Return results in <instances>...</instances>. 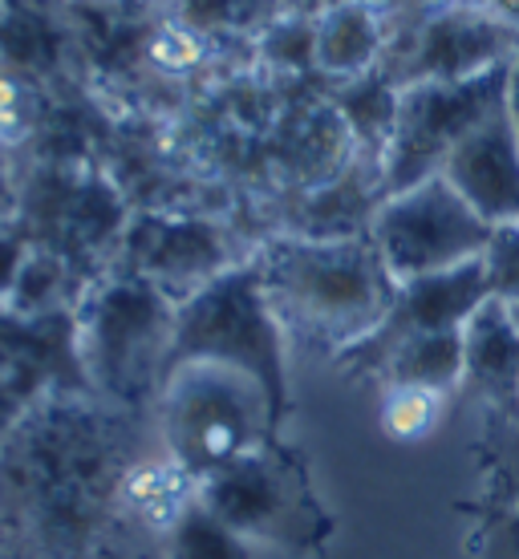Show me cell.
Returning a JSON list of instances; mask_svg holds the SVG:
<instances>
[{
    "label": "cell",
    "instance_id": "obj_20",
    "mask_svg": "<svg viewBox=\"0 0 519 559\" xmlns=\"http://www.w3.org/2000/svg\"><path fill=\"white\" fill-rule=\"evenodd\" d=\"M450 393L422 390V385H381L378 426L398 447H418L447 421Z\"/></svg>",
    "mask_w": 519,
    "mask_h": 559
},
{
    "label": "cell",
    "instance_id": "obj_3",
    "mask_svg": "<svg viewBox=\"0 0 519 559\" xmlns=\"http://www.w3.org/2000/svg\"><path fill=\"white\" fill-rule=\"evenodd\" d=\"M187 361H215L248 373L264 390L276 430H284V421L293 418L288 329L272 308L256 260L232 264L175 308V345L167 373Z\"/></svg>",
    "mask_w": 519,
    "mask_h": 559
},
{
    "label": "cell",
    "instance_id": "obj_31",
    "mask_svg": "<svg viewBox=\"0 0 519 559\" xmlns=\"http://www.w3.org/2000/svg\"><path fill=\"white\" fill-rule=\"evenodd\" d=\"M487 4H492L495 13L504 16L507 25H511L519 33V0H487Z\"/></svg>",
    "mask_w": 519,
    "mask_h": 559
},
{
    "label": "cell",
    "instance_id": "obj_17",
    "mask_svg": "<svg viewBox=\"0 0 519 559\" xmlns=\"http://www.w3.org/2000/svg\"><path fill=\"white\" fill-rule=\"evenodd\" d=\"M398 98H402V85L386 73V66L362 73V78H350V82H338L333 110L341 114L345 130L353 134L357 158L374 163L378 170L386 151H390L393 122H398Z\"/></svg>",
    "mask_w": 519,
    "mask_h": 559
},
{
    "label": "cell",
    "instance_id": "obj_27",
    "mask_svg": "<svg viewBox=\"0 0 519 559\" xmlns=\"http://www.w3.org/2000/svg\"><path fill=\"white\" fill-rule=\"evenodd\" d=\"M33 248H37V239H33V231H28V224L21 219V215H13V219L0 224V312L9 308L16 276H21L25 260L33 255Z\"/></svg>",
    "mask_w": 519,
    "mask_h": 559
},
{
    "label": "cell",
    "instance_id": "obj_10",
    "mask_svg": "<svg viewBox=\"0 0 519 559\" xmlns=\"http://www.w3.org/2000/svg\"><path fill=\"white\" fill-rule=\"evenodd\" d=\"M492 276H487V260H467L459 267H447V272H430V276H414L398 284V296H393L390 312L381 317V324L369 336H362L357 345L341 349L333 357L345 378L353 381H369L374 369L386 353L406 341V336L418 333H443V329H463L475 308L483 300H492Z\"/></svg>",
    "mask_w": 519,
    "mask_h": 559
},
{
    "label": "cell",
    "instance_id": "obj_29",
    "mask_svg": "<svg viewBox=\"0 0 519 559\" xmlns=\"http://www.w3.org/2000/svg\"><path fill=\"white\" fill-rule=\"evenodd\" d=\"M338 4H345V0H284V13L317 21V16H325L329 9H338Z\"/></svg>",
    "mask_w": 519,
    "mask_h": 559
},
{
    "label": "cell",
    "instance_id": "obj_32",
    "mask_svg": "<svg viewBox=\"0 0 519 559\" xmlns=\"http://www.w3.org/2000/svg\"><path fill=\"white\" fill-rule=\"evenodd\" d=\"M507 106H511V118L519 127V57L511 61V82H507Z\"/></svg>",
    "mask_w": 519,
    "mask_h": 559
},
{
    "label": "cell",
    "instance_id": "obj_18",
    "mask_svg": "<svg viewBox=\"0 0 519 559\" xmlns=\"http://www.w3.org/2000/svg\"><path fill=\"white\" fill-rule=\"evenodd\" d=\"M82 280L73 272L70 255L54 252V248H33V255L25 260L21 276H16V288L9 296V312H21V317H42V312H61V308H78L82 305Z\"/></svg>",
    "mask_w": 519,
    "mask_h": 559
},
{
    "label": "cell",
    "instance_id": "obj_33",
    "mask_svg": "<svg viewBox=\"0 0 519 559\" xmlns=\"http://www.w3.org/2000/svg\"><path fill=\"white\" fill-rule=\"evenodd\" d=\"M511 308H516V321H519V305H511Z\"/></svg>",
    "mask_w": 519,
    "mask_h": 559
},
{
    "label": "cell",
    "instance_id": "obj_2",
    "mask_svg": "<svg viewBox=\"0 0 519 559\" xmlns=\"http://www.w3.org/2000/svg\"><path fill=\"white\" fill-rule=\"evenodd\" d=\"M272 308L288 336L338 357L381 324L398 280L365 236H281L256 255Z\"/></svg>",
    "mask_w": 519,
    "mask_h": 559
},
{
    "label": "cell",
    "instance_id": "obj_23",
    "mask_svg": "<svg viewBox=\"0 0 519 559\" xmlns=\"http://www.w3.org/2000/svg\"><path fill=\"white\" fill-rule=\"evenodd\" d=\"M483 503H519V426H483L475 442Z\"/></svg>",
    "mask_w": 519,
    "mask_h": 559
},
{
    "label": "cell",
    "instance_id": "obj_1",
    "mask_svg": "<svg viewBox=\"0 0 519 559\" xmlns=\"http://www.w3.org/2000/svg\"><path fill=\"white\" fill-rule=\"evenodd\" d=\"M158 447L155 409L70 390L37 397L0 447V559H167V539L122 495Z\"/></svg>",
    "mask_w": 519,
    "mask_h": 559
},
{
    "label": "cell",
    "instance_id": "obj_16",
    "mask_svg": "<svg viewBox=\"0 0 519 559\" xmlns=\"http://www.w3.org/2000/svg\"><path fill=\"white\" fill-rule=\"evenodd\" d=\"M463 329H443V333H418L398 341L374 369V385H422L438 393H463Z\"/></svg>",
    "mask_w": 519,
    "mask_h": 559
},
{
    "label": "cell",
    "instance_id": "obj_9",
    "mask_svg": "<svg viewBox=\"0 0 519 559\" xmlns=\"http://www.w3.org/2000/svg\"><path fill=\"white\" fill-rule=\"evenodd\" d=\"M519 57V33L487 0H455L418 25L390 33L381 66L398 85L467 82L479 73L511 66Z\"/></svg>",
    "mask_w": 519,
    "mask_h": 559
},
{
    "label": "cell",
    "instance_id": "obj_12",
    "mask_svg": "<svg viewBox=\"0 0 519 559\" xmlns=\"http://www.w3.org/2000/svg\"><path fill=\"white\" fill-rule=\"evenodd\" d=\"M443 175L492 227L519 224V127L507 98L450 151Z\"/></svg>",
    "mask_w": 519,
    "mask_h": 559
},
{
    "label": "cell",
    "instance_id": "obj_15",
    "mask_svg": "<svg viewBox=\"0 0 519 559\" xmlns=\"http://www.w3.org/2000/svg\"><path fill=\"white\" fill-rule=\"evenodd\" d=\"M390 45V28L365 0H345L317 16V70L333 82H350L378 70Z\"/></svg>",
    "mask_w": 519,
    "mask_h": 559
},
{
    "label": "cell",
    "instance_id": "obj_19",
    "mask_svg": "<svg viewBox=\"0 0 519 559\" xmlns=\"http://www.w3.org/2000/svg\"><path fill=\"white\" fill-rule=\"evenodd\" d=\"M167 559H293V556L244 539L232 527H224L215 515H208L203 503H196L182 515L179 527L167 535Z\"/></svg>",
    "mask_w": 519,
    "mask_h": 559
},
{
    "label": "cell",
    "instance_id": "obj_30",
    "mask_svg": "<svg viewBox=\"0 0 519 559\" xmlns=\"http://www.w3.org/2000/svg\"><path fill=\"white\" fill-rule=\"evenodd\" d=\"M13 215H21V195H16L13 179L4 175V167H0V224L13 219Z\"/></svg>",
    "mask_w": 519,
    "mask_h": 559
},
{
    "label": "cell",
    "instance_id": "obj_11",
    "mask_svg": "<svg viewBox=\"0 0 519 559\" xmlns=\"http://www.w3.org/2000/svg\"><path fill=\"white\" fill-rule=\"evenodd\" d=\"M122 248L127 272L151 280L175 305L232 267L220 231L199 219H139L127 227Z\"/></svg>",
    "mask_w": 519,
    "mask_h": 559
},
{
    "label": "cell",
    "instance_id": "obj_28",
    "mask_svg": "<svg viewBox=\"0 0 519 559\" xmlns=\"http://www.w3.org/2000/svg\"><path fill=\"white\" fill-rule=\"evenodd\" d=\"M37 397H45V393L28 390L25 381H16L13 373L0 369V447L13 438V430L25 421L28 409L37 406Z\"/></svg>",
    "mask_w": 519,
    "mask_h": 559
},
{
    "label": "cell",
    "instance_id": "obj_8",
    "mask_svg": "<svg viewBox=\"0 0 519 559\" xmlns=\"http://www.w3.org/2000/svg\"><path fill=\"white\" fill-rule=\"evenodd\" d=\"M511 66L479 73L467 82H414L402 85L390 151L381 158V191H406L414 182L443 175L450 151L483 122L495 102L507 98Z\"/></svg>",
    "mask_w": 519,
    "mask_h": 559
},
{
    "label": "cell",
    "instance_id": "obj_22",
    "mask_svg": "<svg viewBox=\"0 0 519 559\" xmlns=\"http://www.w3.org/2000/svg\"><path fill=\"white\" fill-rule=\"evenodd\" d=\"M455 515L467 519V551L475 559H519V503L459 499Z\"/></svg>",
    "mask_w": 519,
    "mask_h": 559
},
{
    "label": "cell",
    "instance_id": "obj_26",
    "mask_svg": "<svg viewBox=\"0 0 519 559\" xmlns=\"http://www.w3.org/2000/svg\"><path fill=\"white\" fill-rule=\"evenodd\" d=\"M487 276H492V293L507 305H519V224L495 227L492 243H487Z\"/></svg>",
    "mask_w": 519,
    "mask_h": 559
},
{
    "label": "cell",
    "instance_id": "obj_25",
    "mask_svg": "<svg viewBox=\"0 0 519 559\" xmlns=\"http://www.w3.org/2000/svg\"><path fill=\"white\" fill-rule=\"evenodd\" d=\"M37 122V98L13 70H0V146H21Z\"/></svg>",
    "mask_w": 519,
    "mask_h": 559
},
{
    "label": "cell",
    "instance_id": "obj_14",
    "mask_svg": "<svg viewBox=\"0 0 519 559\" xmlns=\"http://www.w3.org/2000/svg\"><path fill=\"white\" fill-rule=\"evenodd\" d=\"M463 393L483 409V426H519V321L516 308L492 296L463 324Z\"/></svg>",
    "mask_w": 519,
    "mask_h": 559
},
{
    "label": "cell",
    "instance_id": "obj_7",
    "mask_svg": "<svg viewBox=\"0 0 519 559\" xmlns=\"http://www.w3.org/2000/svg\"><path fill=\"white\" fill-rule=\"evenodd\" d=\"M492 236L495 227L450 187L447 175H430L386 195L369 224V239L398 284L479 260Z\"/></svg>",
    "mask_w": 519,
    "mask_h": 559
},
{
    "label": "cell",
    "instance_id": "obj_24",
    "mask_svg": "<svg viewBox=\"0 0 519 559\" xmlns=\"http://www.w3.org/2000/svg\"><path fill=\"white\" fill-rule=\"evenodd\" d=\"M260 49L268 61L288 66V70H317V21L284 13L276 25L260 33Z\"/></svg>",
    "mask_w": 519,
    "mask_h": 559
},
{
    "label": "cell",
    "instance_id": "obj_5",
    "mask_svg": "<svg viewBox=\"0 0 519 559\" xmlns=\"http://www.w3.org/2000/svg\"><path fill=\"white\" fill-rule=\"evenodd\" d=\"M199 503L236 535L293 559H321L338 539V515L317 495L309 459L281 433L203 478Z\"/></svg>",
    "mask_w": 519,
    "mask_h": 559
},
{
    "label": "cell",
    "instance_id": "obj_4",
    "mask_svg": "<svg viewBox=\"0 0 519 559\" xmlns=\"http://www.w3.org/2000/svg\"><path fill=\"white\" fill-rule=\"evenodd\" d=\"M175 300L151 280L118 272L78 305V345L90 390L122 409H155L175 345Z\"/></svg>",
    "mask_w": 519,
    "mask_h": 559
},
{
    "label": "cell",
    "instance_id": "obj_13",
    "mask_svg": "<svg viewBox=\"0 0 519 559\" xmlns=\"http://www.w3.org/2000/svg\"><path fill=\"white\" fill-rule=\"evenodd\" d=\"M0 369L37 393H94L85 378L82 345H78V308L42 312V317H21L4 308L0 312Z\"/></svg>",
    "mask_w": 519,
    "mask_h": 559
},
{
    "label": "cell",
    "instance_id": "obj_6",
    "mask_svg": "<svg viewBox=\"0 0 519 559\" xmlns=\"http://www.w3.org/2000/svg\"><path fill=\"white\" fill-rule=\"evenodd\" d=\"M155 426L163 450L196 483L220 475L272 433H281L264 390L248 373L215 361H187L170 369L155 402Z\"/></svg>",
    "mask_w": 519,
    "mask_h": 559
},
{
    "label": "cell",
    "instance_id": "obj_21",
    "mask_svg": "<svg viewBox=\"0 0 519 559\" xmlns=\"http://www.w3.org/2000/svg\"><path fill=\"white\" fill-rule=\"evenodd\" d=\"M175 16L191 33H268L284 0H175Z\"/></svg>",
    "mask_w": 519,
    "mask_h": 559
}]
</instances>
